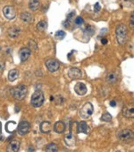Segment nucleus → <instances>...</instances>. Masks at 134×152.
Here are the masks:
<instances>
[{
	"label": "nucleus",
	"instance_id": "f257e3e1",
	"mask_svg": "<svg viewBox=\"0 0 134 152\" xmlns=\"http://www.w3.org/2000/svg\"><path fill=\"white\" fill-rule=\"evenodd\" d=\"M115 35L117 41L120 45H124L128 40V30L123 23H120L116 26Z\"/></svg>",
	"mask_w": 134,
	"mask_h": 152
},
{
	"label": "nucleus",
	"instance_id": "f03ea898",
	"mask_svg": "<svg viewBox=\"0 0 134 152\" xmlns=\"http://www.w3.org/2000/svg\"><path fill=\"white\" fill-rule=\"evenodd\" d=\"M27 93H28V89H27V87L25 85H19V86L14 87L11 91L12 95L16 100H19V101L23 100L26 97Z\"/></svg>",
	"mask_w": 134,
	"mask_h": 152
},
{
	"label": "nucleus",
	"instance_id": "7ed1b4c3",
	"mask_svg": "<svg viewBox=\"0 0 134 152\" xmlns=\"http://www.w3.org/2000/svg\"><path fill=\"white\" fill-rule=\"evenodd\" d=\"M44 94L40 90H36L32 95L31 104L33 107H40L44 104Z\"/></svg>",
	"mask_w": 134,
	"mask_h": 152
},
{
	"label": "nucleus",
	"instance_id": "20e7f679",
	"mask_svg": "<svg viewBox=\"0 0 134 152\" xmlns=\"http://www.w3.org/2000/svg\"><path fill=\"white\" fill-rule=\"evenodd\" d=\"M93 111H94V107H93L92 104L86 103L82 108L80 109V116L83 119H88L91 116V114L93 113Z\"/></svg>",
	"mask_w": 134,
	"mask_h": 152
},
{
	"label": "nucleus",
	"instance_id": "39448f33",
	"mask_svg": "<svg viewBox=\"0 0 134 152\" xmlns=\"http://www.w3.org/2000/svg\"><path fill=\"white\" fill-rule=\"evenodd\" d=\"M117 137H118V139L121 141H123V142H130L133 140L134 134H133V132L131 130L125 129V130H123V131L119 132Z\"/></svg>",
	"mask_w": 134,
	"mask_h": 152
},
{
	"label": "nucleus",
	"instance_id": "423d86ee",
	"mask_svg": "<svg viewBox=\"0 0 134 152\" xmlns=\"http://www.w3.org/2000/svg\"><path fill=\"white\" fill-rule=\"evenodd\" d=\"M30 128H31V124L29 121H21L17 126V131L20 135H25L30 132Z\"/></svg>",
	"mask_w": 134,
	"mask_h": 152
},
{
	"label": "nucleus",
	"instance_id": "0eeeda50",
	"mask_svg": "<svg viewBox=\"0 0 134 152\" xmlns=\"http://www.w3.org/2000/svg\"><path fill=\"white\" fill-rule=\"evenodd\" d=\"M3 14L7 20H13L16 16L15 9L12 6H6L3 8Z\"/></svg>",
	"mask_w": 134,
	"mask_h": 152
},
{
	"label": "nucleus",
	"instance_id": "6e6552de",
	"mask_svg": "<svg viewBox=\"0 0 134 152\" xmlns=\"http://www.w3.org/2000/svg\"><path fill=\"white\" fill-rule=\"evenodd\" d=\"M46 66L50 72H55L59 69V62L56 60L49 59L46 61Z\"/></svg>",
	"mask_w": 134,
	"mask_h": 152
},
{
	"label": "nucleus",
	"instance_id": "1a4fd4ad",
	"mask_svg": "<svg viewBox=\"0 0 134 152\" xmlns=\"http://www.w3.org/2000/svg\"><path fill=\"white\" fill-rule=\"evenodd\" d=\"M68 76L72 79H78L82 77V73L80 71V69L77 68H72L68 71Z\"/></svg>",
	"mask_w": 134,
	"mask_h": 152
},
{
	"label": "nucleus",
	"instance_id": "9d476101",
	"mask_svg": "<svg viewBox=\"0 0 134 152\" xmlns=\"http://www.w3.org/2000/svg\"><path fill=\"white\" fill-rule=\"evenodd\" d=\"M20 148V141L18 140H13L7 146V152H17Z\"/></svg>",
	"mask_w": 134,
	"mask_h": 152
},
{
	"label": "nucleus",
	"instance_id": "9b49d317",
	"mask_svg": "<svg viewBox=\"0 0 134 152\" xmlns=\"http://www.w3.org/2000/svg\"><path fill=\"white\" fill-rule=\"evenodd\" d=\"M74 91L79 95H84L87 94V87L83 83H77L74 87Z\"/></svg>",
	"mask_w": 134,
	"mask_h": 152
},
{
	"label": "nucleus",
	"instance_id": "f8f14e48",
	"mask_svg": "<svg viewBox=\"0 0 134 152\" xmlns=\"http://www.w3.org/2000/svg\"><path fill=\"white\" fill-rule=\"evenodd\" d=\"M31 55V49L29 48H22L20 49L19 52V57H20V60L23 62L25 60H27L29 59Z\"/></svg>",
	"mask_w": 134,
	"mask_h": 152
},
{
	"label": "nucleus",
	"instance_id": "ddd939ff",
	"mask_svg": "<svg viewBox=\"0 0 134 152\" xmlns=\"http://www.w3.org/2000/svg\"><path fill=\"white\" fill-rule=\"evenodd\" d=\"M77 132L78 133H84V134H89L90 133V128L85 121H80L78 123V128H77Z\"/></svg>",
	"mask_w": 134,
	"mask_h": 152
},
{
	"label": "nucleus",
	"instance_id": "4468645a",
	"mask_svg": "<svg viewBox=\"0 0 134 152\" xmlns=\"http://www.w3.org/2000/svg\"><path fill=\"white\" fill-rule=\"evenodd\" d=\"M117 79H118V76L115 72H109L106 75V78H105L106 82L110 85L115 84L117 82Z\"/></svg>",
	"mask_w": 134,
	"mask_h": 152
},
{
	"label": "nucleus",
	"instance_id": "2eb2a0df",
	"mask_svg": "<svg viewBox=\"0 0 134 152\" xmlns=\"http://www.w3.org/2000/svg\"><path fill=\"white\" fill-rule=\"evenodd\" d=\"M54 131H55L57 133H63L65 131V124L64 121H57L54 125Z\"/></svg>",
	"mask_w": 134,
	"mask_h": 152
},
{
	"label": "nucleus",
	"instance_id": "dca6fc26",
	"mask_svg": "<svg viewBox=\"0 0 134 152\" xmlns=\"http://www.w3.org/2000/svg\"><path fill=\"white\" fill-rule=\"evenodd\" d=\"M52 130V125L49 121H43L40 124V132L43 133H49Z\"/></svg>",
	"mask_w": 134,
	"mask_h": 152
},
{
	"label": "nucleus",
	"instance_id": "f3484780",
	"mask_svg": "<svg viewBox=\"0 0 134 152\" xmlns=\"http://www.w3.org/2000/svg\"><path fill=\"white\" fill-rule=\"evenodd\" d=\"M64 142L68 147H74L75 143H76V140L74 138V136L72 133H69L65 136L64 138Z\"/></svg>",
	"mask_w": 134,
	"mask_h": 152
},
{
	"label": "nucleus",
	"instance_id": "a211bd4d",
	"mask_svg": "<svg viewBox=\"0 0 134 152\" xmlns=\"http://www.w3.org/2000/svg\"><path fill=\"white\" fill-rule=\"evenodd\" d=\"M134 108L131 105L130 106H126L123 109V114L126 117V118H133L134 116Z\"/></svg>",
	"mask_w": 134,
	"mask_h": 152
},
{
	"label": "nucleus",
	"instance_id": "6ab92c4d",
	"mask_svg": "<svg viewBox=\"0 0 134 152\" xmlns=\"http://www.w3.org/2000/svg\"><path fill=\"white\" fill-rule=\"evenodd\" d=\"M21 19L25 23H32L33 22V16L28 12H23L21 14Z\"/></svg>",
	"mask_w": 134,
	"mask_h": 152
},
{
	"label": "nucleus",
	"instance_id": "aec40b11",
	"mask_svg": "<svg viewBox=\"0 0 134 152\" xmlns=\"http://www.w3.org/2000/svg\"><path fill=\"white\" fill-rule=\"evenodd\" d=\"M20 29L17 27H11L8 29V36L12 39H15L18 37L19 33H20Z\"/></svg>",
	"mask_w": 134,
	"mask_h": 152
},
{
	"label": "nucleus",
	"instance_id": "412c9836",
	"mask_svg": "<svg viewBox=\"0 0 134 152\" xmlns=\"http://www.w3.org/2000/svg\"><path fill=\"white\" fill-rule=\"evenodd\" d=\"M17 128V124L14 121H10L6 124V131L7 132H14Z\"/></svg>",
	"mask_w": 134,
	"mask_h": 152
},
{
	"label": "nucleus",
	"instance_id": "4be33fe9",
	"mask_svg": "<svg viewBox=\"0 0 134 152\" xmlns=\"http://www.w3.org/2000/svg\"><path fill=\"white\" fill-rule=\"evenodd\" d=\"M19 77V72L17 69H11L8 73V80L10 82H13L16 80Z\"/></svg>",
	"mask_w": 134,
	"mask_h": 152
},
{
	"label": "nucleus",
	"instance_id": "5701e85b",
	"mask_svg": "<svg viewBox=\"0 0 134 152\" xmlns=\"http://www.w3.org/2000/svg\"><path fill=\"white\" fill-rule=\"evenodd\" d=\"M39 7V0H31L29 3V8L32 11H37Z\"/></svg>",
	"mask_w": 134,
	"mask_h": 152
},
{
	"label": "nucleus",
	"instance_id": "b1692460",
	"mask_svg": "<svg viewBox=\"0 0 134 152\" xmlns=\"http://www.w3.org/2000/svg\"><path fill=\"white\" fill-rule=\"evenodd\" d=\"M37 29L39 32H45L47 29V23L46 21H40L37 24Z\"/></svg>",
	"mask_w": 134,
	"mask_h": 152
},
{
	"label": "nucleus",
	"instance_id": "393cba45",
	"mask_svg": "<svg viewBox=\"0 0 134 152\" xmlns=\"http://www.w3.org/2000/svg\"><path fill=\"white\" fill-rule=\"evenodd\" d=\"M57 150H58L57 145L55 143H49L45 148V151H47V152H56Z\"/></svg>",
	"mask_w": 134,
	"mask_h": 152
},
{
	"label": "nucleus",
	"instance_id": "a878e982",
	"mask_svg": "<svg viewBox=\"0 0 134 152\" xmlns=\"http://www.w3.org/2000/svg\"><path fill=\"white\" fill-rule=\"evenodd\" d=\"M94 32H95V29L93 26H90V25H88L86 27V29L84 30V33L88 35V36H91L94 34Z\"/></svg>",
	"mask_w": 134,
	"mask_h": 152
},
{
	"label": "nucleus",
	"instance_id": "bb28decb",
	"mask_svg": "<svg viewBox=\"0 0 134 152\" xmlns=\"http://www.w3.org/2000/svg\"><path fill=\"white\" fill-rule=\"evenodd\" d=\"M65 33L64 32H63V31H57V33H56V34H55V37H56V39H57V40H63L64 37H65Z\"/></svg>",
	"mask_w": 134,
	"mask_h": 152
},
{
	"label": "nucleus",
	"instance_id": "cd10ccee",
	"mask_svg": "<svg viewBox=\"0 0 134 152\" xmlns=\"http://www.w3.org/2000/svg\"><path fill=\"white\" fill-rule=\"evenodd\" d=\"M101 120L104 121H110L112 120V115L108 113H105L101 116Z\"/></svg>",
	"mask_w": 134,
	"mask_h": 152
},
{
	"label": "nucleus",
	"instance_id": "c85d7f7f",
	"mask_svg": "<svg viewBox=\"0 0 134 152\" xmlns=\"http://www.w3.org/2000/svg\"><path fill=\"white\" fill-rule=\"evenodd\" d=\"M75 24L76 25H78V26H80V25H82L83 24V23H84V20H83V18L82 17H80V16H77L76 18H75Z\"/></svg>",
	"mask_w": 134,
	"mask_h": 152
},
{
	"label": "nucleus",
	"instance_id": "c756f323",
	"mask_svg": "<svg viewBox=\"0 0 134 152\" xmlns=\"http://www.w3.org/2000/svg\"><path fill=\"white\" fill-rule=\"evenodd\" d=\"M54 100H55V103H56L57 105H62V104L64 103V98H63V96H61V95L57 96L56 99L54 98Z\"/></svg>",
	"mask_w": 134,
	"mask_h": 152
},
{
	"label": "nucleus",
	"instance_id": "7c9ffc66",
	"mask_svg": "<svg viewBox=\"0 0 134 152\" xmlns=\"http://www.w3.org/2000/svg\"><path fill=\"white\" fill-rule=\"evenodd\" d=\"M4 69H5V62L4 60H0V74H2L4 72Z\"/></svg>",
	"mask_w": 134,
	"mask_h": 152
},
{
	"label": "nucleus",
	"instance_id": "2f4dec72",
	"mask_svg": "<svg viewBox=\"0 0 134 152\" xmlns=\"http://www.w3.org/2000/svg\"><path fill=\"white\" fill-rule=\"evenodd\" d=\"M130 26L131 28H133L134 26V18H133V13L131 14V16H130Z\"/></svg>",
	"mask_w": 134,
	"mask_h": 152
},
{
	"label": "nucleus",
	"instance_id": "473e14b6",
	"mask_svg": "<svg viewBox=\"0 0 134 152\" xmlns=\"http://www.w3.org/2000/svg\"><path fill=\"white\" fill-rule=\"evenodd\" d=\"M100 8H101V7H100L99 3H96L95 6H94V10H95V12H99Z\"/></svg>",
	"mask_w": 134,
	"mask_h": 152
},
{
	"label": "nucleus",
	"instance_id": "72a5a7b5",
	"mask_svg": "<svg viewBox=\"0 0 134 152\" xmlns=\"http://www.w3.org/2000/svg\"><path fill=\"white\" fill-rule=\"evenodd\" d=\"M74 15H75V12H71V13L67 15V20H68V21H70V20L74 16Z\"/></svg>",
	"mask_w": 134,
	"mask_h": 152
},
{
	"label": "nucleus",
	"instance_id": "f704fd0d",
	"mask_svg": "<svg viewBox=\"0 0 134 152\" xmlns=\"http://www.w3.org/2000/svg\"><path fill=\"white\" fill-rule=\"evenodd\" d=\"M116 105H117V104H116V102H115V101H114V100H113V101H111V102H110V105H111L112 107L116 106Z\"/></svg>",
	"mask_w": 134,
	"mask_h": 152
},
{
	"label": "nucleus",
	"instance_id": "c9c22d12",
	"mask_svg": "<svg viewBox=\"0 0 134 152\" xmlns=\"http://www.w3.org/2000/svg\"><path fill=\"white\" fill-rule=\"evenodd\" d=\"M101 42H102L103 44H106V43H107V40H106L105 38H103V39L101 40Z\"/></svg>",
	"mask_w": 134,
	"mask_h": 152
},
{
	"label": "nucleus",
	"instance_id": "e433bc0d",
	"mask_svg": "<svg viewBox=\"0 0 134 152\" xmlns=\"http://www.w3.org/2000/svg\"><path fill=\"white\" fill-rule=\"evenodd\" d=\"M105 32H106V29H103V30H101V34H105Z\"/></svg>",
	"mask_w": 134,
	"mask_h": 152
},
{
	"label": "nucleus",
	"instance_id": "4c0bfd02",
	"mask_svg": "<svg viewBox=\"0 0 134 152\" xmlns=\"http://www.w3.org/2000/svg\"><path fill=\"white\" fill-rule=\"evenodd\" d=\"M124 2H127V3H132L133 0H124Z\"/></svg>",
	"mask_w": 134,
	"mask_h": 152
},
{
	"label": "nucleus",
	"instance_id": "58836bf2",
	"mask_svg": "<svg viewBox=\"0 0 134 152\" xmlns=\"http://www.w3.org/2000/svg\"><path fill=\"white\" fill-rule=\"evenodd\" d=\"M28 151H34V148H28Z\"/></svg>",
	"mask_w": 134,
	"mask_h": 152
},
{
	"label": "nucleus",
	"instance_id": "ea45409f",
	"mask_svg": "<svg viewBox=\"0 0 134 152\" xmlns=\"http://www.w3.org/2000/svg\"><path fill=\"white\" fill-rule=\"evenodd\" d=\"M50 100L53 101V100H54V96H51V97H50Z\"/></svg>",
	"mask_w": 134,
	"mask_h": 152
},
{
	"label": "nucleus",
	"instance_id": "a19ab883",
	"mask_svg": "<svg viewBox=\"0 0 134 152\" xmlns=\"http://www.w3.org/2000/svg\"><path fill=\"white\" fill-rule=\"evenodd\" d=\"M0 132H1V125H0Z\"/></svg>",
	"mask_w": 134,
	"mask_h": 152
},
{
	"label": "nucleus",
	"instance_id": "79ce46f5",
	"mask_svg": "<svg viewBox=\"0 0 134 152\" xmlns=\"http://www.w3.org/2000/svg\"><path fill=\"white\" fill-rule=\"evenodd\" d=\"M0 52H1V47H0Z\"/></svg>",
	"mask_w": 134,
	"mask_h": 152
}]
</instances>
